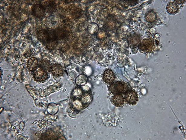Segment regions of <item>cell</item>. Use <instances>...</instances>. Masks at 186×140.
<instances>
[{
  "mask_svg": "<svg viewBox=\"0 0 186 140\" xmlns=\"http://www.w3.org/2000/svg\"><path fill=\"white\" fill-rule=\"evenodd\" d=\"M39 66V60L35 57H32L29 59L27 63V68L31 71H34L35 69L38 68Z\"/></svg>",
  "mask_w": 186,
  "mask_h": 140,
  "instance_id": "9",
  "label": "cell"
},
{
  "mask_svg": "<svg viewBox=\"0 0 186 140\" xmlns=\"http://www.w3.org/2000/svg\"><path fill=\"white\" fill-rule=\"evenodd\" d=\"M81 87H82V89L84 92H88L90 90V87H89L88 85H86V84H84L82 85Z\"/></svg>",
  "mask_w": 186,
  "mask_h": 140,
  "instance_id": "23",
  "label": "cell"
},
{
  "mask_svg": "<svg viewBox=\"0 0 186 140\" xmlns=\"http://www.w3.org/2000/svg\"><path fill=\"white\" fill-rule=\"evenodd\" d=\"M130 44L132 46H137L140 43V37L137 34H133L129 37Z\"/></svg>",
  "mask_w": 186,
  "mask_h": 140,
  "instance_id": "13",
  "label": "cell"
},
{
  "mask_svg": "<svg viewBox=\"0 0 186 140\" xmlns=\"http://www.w3.org/2000/svg\"><path fill=\"white\" fill-rule=\"evenodd\" d=\"M81 98V101L84 105H89L92 101V96L90 94L88 93H85L83 94Z\"/></svg>",
  "mask_w": 186,
  "mask_h": 140,
  "instance_id": "19",
  "label": "cell"
},
{
  "mask_svg": "<svg viewBox=\"0 0 186 140\" xmlns=\"http://www.w3.org/2000/svg\"><path fill=\"white\" fill-rule=\"evenodd\" d=\"M87 81H88V77H87V76L86 75H84V74H81L79 75L78 77H77L75 80V82L77 85H80V86H82L86 84Z\"/></svg>",
  "mask_w": 186,
  "mask_h": 140,
  "instance_id": "17",
  "label": "cell"
},
{
  "mask_svg": "<svg viewBox=\"0 0 186 140\" xmlns=\"http://www.w3.org/2000/svg\"><path fill=\"white\" fill-rule=\"evenodd\" d=\"M154 46L153 41L152 39H145L139 44V49L141 52H150L153 49Z\"/></svg>",
  "mask_w": 186,
  "mask_h": 140,
  "instance_id": "4",
  "label": "cell"
},
{
  "mask_svg": "<svg viewBox=\"0 0 186 140\" xmlns=\"http://www.w3.org/2000/svg\"><path fill=\"white\" fill-rule=\"evenodd\" d=\"M125 100L129 104L133 105L138 102L139 97L135 91L130 90L126 93Z\"/></svg>",
  "mask_w": 186,
  "mask_h": 140,
  "instance_id": "5",
  "label": "cell"
},
{
  "mask_svg": "<svg viewBox=\"0 0 186 140\" xmlns=\"http://www.w3.org/2000/svg\"><path fill=\"white\" fill-rule=\"evenodd\" d=\"M58 110H59L58 106L55 104H49L47 108V112L49 114H52V115H54V114H55L58 111Z\"/></svg>",
  "mask_w": 186,
  "mask_h": 140,
  "instance_id": "16",
  "label": "cell"
},
{
  "mask_svg": "<svg viewBox=\"0 0 186 140\" xmlns=\"http://www.w3.org/2000/svg\"><path fill=\"white\" fill-rule=\"evenodd\" d=\"M178 5L176 2H169L166 7L167 11L170 14L176 13L178 11Z\"/></svg>",
  "mask_w": 186,
  "mask_h": 140,
  "instance_id": "12",
  "label": "cell"
},
{
  "mask_svg": "<svg viewBox=\"0 0 186 140\" xmlns=\"http://www.w3.org/2000/svg\"><path fill=\"white\" fill-rule=\"evenodd\" d=\"M145 19L149 22H153L156 19V14L153 11H150L145 15Z\"/></svg>",
  "mask_w": 186,
  "mask_h": 140,
  "instance_id": "15",
  "label": "cell"
},
{
  "mask_svg": "<svg viewBox=\"0 0 186 140\" xmlns=\"http://www.w3.org/2000/svg\"><path fill=\"white\" fill-rule=\"evenodd\" d=\"M84 105L81 100H79L78 99H74L71 104L72 107L77 111L82 110L84 108Z\"/></svg>",
  "mask_w": 186,
  "mask_h": 140,
  "instance_id": "14",
  "label": "cell"
},
{
  "mask_svg": "<svg viewBox=\"0 0 186 140\" xmlns=\"http://www.w3.org/2000/svg\"><path fill=\"white\" fill-rule=\"evenodd\" d=\"M84 72L86 75H90L91 73H92V69L89 66H86L84 67Z\"/></svg>",
  "mask_w": 186,
  "mask_h": 140,
  "instance_id": "22",
  "label": "cell"
},
{
  "mask_svg": "<svg viewBox=\"0 0 186 140\" xmlns=\"http://www.w3.org/2000/svg\"><path fill=\"white\" fill-rule=\"evenodd\" d=\"M97 36V38L98 39L103 40V39H104L105 38L107 37V32L106 31L101 29V30H99L97 32V36Z\"/></svg>",
  "mask_w": 186,
  "mask_h": 140,
  "instance_id": "21",
  "label": "cell"
},
{
  "mask_svg": "<svg viewBox=\"0 0 186 140\" xmlns=\"http://www.w3.org/2000/svg\"><path fill=\"white\" fill-rule=\"evenodd\" d=\"M33 14L41 18L45 14V9L42 5H36L33 8Z\"/></svg>",
  "mask_w": 186,
  "mask_h": 140,
  "instance_id": "10",
  "label": "cell"
},
{
  "mask_svg": "<svg viewBox=\"0 0 186 140\" xmlns=\"http://www.w3.org/2000/svg\"><path fill=\"white\" fill-rule=\"evenodd\" d=\"M52 73L56 76H60L64 73V70L62 67L58 64H55L52 66L51 68Z\"/></svg>",
  "mask_w": 186,
  "mask_h": 140,
  "instance_id": "11",
  "label": "cell"
},
{
  "mask_svg": "<svg viewBox=\"0 0 186 140\" xmlns=\"http://www.w3.org/2000/svg\"><path fill=\"white\" fill-rule=\"evenodd\" d=\"M83 94V93L82 89L79 87H77L76 88H74L72 92V97L75 99H79L81 98Z\"/></svg>",
  "mask_w": 186,
  "mask_h": 140,
  "instance_id": "20",
  "label": "cell"
},
{
  "mask_svg": "<svg viewBox=\"0 0 186 140\" xmlns=\"http://www.w3.org/2000/svg\"><path fill=\"white\" fill-rule=\"evenodd\" d=\"M87 30H88V32L90 34H94L95 33H97L99 31V26L96 23L91 22L88 25Z\"/></svg>",
  "mask_w": 186,
  "mask_h": 140,
  "instance_id": "18",
  "label": "cell"
},
{
  "mask_svg": "<svg viewBox=\"0 0 186 140\" xmlns=\"http://www.w3.org/2000/svg\"><path fill=\"white\" fill-rule=\"evenodd\" d=\"M34 79L39 82L46 81L49 77L48 72L42 67H39L34 72Z\"/></svg>",
  "mask_w": 186,
  "mask_h": 140,
  "instance_id": "3",
  "label": "cell"
},
{
  "mask_svg": "<svg viewBox=\"0 0 186 140\" xmlns=\"http://www.w3.org/2000/svg\"><path fill=\"white\" fill-rule=\"evenodd\" d=\"M103 79L106 83L110 84L115 80V74L111 70H106L104 72Z\"/></svg>",
  "mask_w": 186,
  "mask_h": 140,
  "instance_id": "6",
  "label": "cell"
},
{
  "mask_svg": "<svg viewBox=\"0 0 186 140\" xmlns=\"http://www.w3.org/2000/svg\"><path fill=\"white\" fill-rule=\"evenodd\" d=\"M109 89L110 92L114 95H117V94L122 95L123 94H126L127 91H129V87L128 84H126L125 82L120 81H117V82L114 81L109 85Z\"/></svg>",
  "mask_w": 186,
  "mask_h": 140,
  "instance_id": "2",
  "label": "cell"
},
{
  "mask_svg": "<svg viewBox=\"0 0 186 140\" xmlns=\"http://www.w3.org/2000/svg\"><path fill=\"white\" fill-rule=\"evenodd\" d=\"M111 102L116 107H120L123 105L124 98L123 97V95L121 94L114 95L111 98Z\"/></svg>",
  "mask_w": 186,
  "mask_h": 140,
  "instance_id": "7",
  "label": "cell"
},
{
  "mask_svg": "<svg viewBox=\"0 0 186 140\" xmlns=\"http://www.w3.org/2000/svg\"><path fill=\"white\" fill-rule=\"evenodd\" d=\"M104 27L109 30L112 31L116 27V21L113 16L108 17L104 22Z\"/></svg>",
  "mask_w": 186,
  "mask_h": 140,
  "instance_id": "8",
  "label": "cell"
},
{
  "mask_svg": "<svg viewBox=\"0 0 186 140\" xmlns=\"http://www.w3.org/2000/svg\"><path fill=\"white\" fill-rule=\"evenodd\" d=\"M66 36L64 30H41L37 32V37L42 43L46 44L48 49L52 50L57 44V39Z\"/></svg>",
  "mask_w": 186,
  "mask_h": 140,
  "instance_id": "1",
  "label": "cell"
}]
</instances>
